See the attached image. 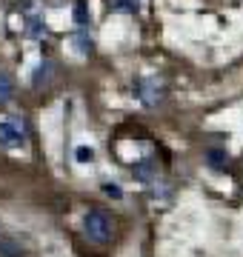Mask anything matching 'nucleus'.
<instances>
[{
	"mask_svg": "<svg viewBox=\"0 0 243 257\" xmlns=\"http://www.w3.org/2000/svg\"><path fill=\"white\" fill-rule=\"evenodd\" d=\"M83 234L92 243H109L114 234V220L106 209H89L83 214Z\"/></svg>",
	"mask_w": 243,
	"mask_h": 257,
	"instance_id": "nucleus-1",
	"label": "nucleus"
},
{
	"mask_svg": "<svg viewBox=\"0 0 243 257\" xmlns=\"http://www.w3.org/2000/svg\"><path fill=\"white\" fill-rule=\"evenodd\" d=\"M135 97L146 106V109H158L160 103L166 100V83L158 74H143L141 80L135 83Z\"/></svg>",
	"mask_w": 243,
	"mask_h": 257,
	"instance_id": "nucleus-2",
	"label": "nucleus"
},
{
	"mask_svg": "<svg viewBox=\"0 0 243 257\" xmlns=\"http://www.w3.org/2000/svg\"><path fill=\"white\" fill-rule=\"evenodd\" d=\"M26 143V128L23 120H0V146H23Z\"/></svg>",
	"mask_w": 243,
	"mask_h": 257,
	"instance_id": "nucleus-3",
	"label": "nucleus"
},
{
	"mask_svg": "<svg viewBox=\"0 0 243 257\" xmlns=\"http://www.w3.org/2000/svg\"><path fill=\"white\" fill-rule=\"evenodd\" d=\"M132 172H135V177L143 180V183L158 180V166L152 163V160H141V163H135V166H132Z\"/></svg>",
	"mask_w": 243,
	"mask_h": 257,
	"instance_id": "nucleus-4",
	"label": "nucleus"
},
{
	"mask_svg": "<svg viewBox=\"0 0 243 257\" xmlns=\"http://www.w3.org/2000/svg\"><path fill=\"white\" fill-rule=\"evenodd\" d=\"M12 94H15V80H12L9 72H3V69H0V106H3V103H9Z\"/></svg>",
	"mask_w": 243,
	"mask_h": 257,
	"instance_id": "nucleus-5",
	"label": "nucleus"
},
{
	"mask_svg": "<svg viewBox=\"0 0 243 257\" xmlns=\"http://www.w3.org/2000/svg\"><path fill=\"white\" fill-rule=\"evenodd\" d=\"M206 163L212 166V169H223V166L229 163V155H226L223 149H209V152H206Z\"/></svg>",
	"mask_w": 243,
	"mask_h": 257,
	"instance_id": "nucleus-6",
	"label": "nucleus"
},
{
	"mask_svg": "<svg viewBox=\"0 0 243 257\" xmlns=\"http://www.w3.org/2000/svg\"><path fill=\"white\" fill-rule=\"evenodd\" d=\"M0 257H23L20 243H15V240H0Z\"/></svg>",
	"mask_w": 243,
	"mask_h": 257,
	"instance_id": "nucleus-7",
	"label": "nucleus"
},
{
	"mask_svg": "<svg viewBox=\"0 0 243 257\" xmlns=\"http://www.w3.org/2000/svg\"><path fill=\"white\" fill-rule=\"evenodd\" d=\"M49 72H52V66H49L46 60H43V63L38 66L35 77H32V83H35V86H46V83H49Z\"/></svg>",
	"mask_w": 243,
	"mask_h": 257,
	"instance_id": "nucleus-8",
	"label": "nucleus"
},
{
	"mask_svg": "<svg viewBox=\"0 0 243 257\" xmlns=\"http://www.w3.org/2000/svg\"><path fill=\"white\" fill-rule=\"evenodd\" d=\"M75 160L77 163H94V149L92 146H77L75 149Z\"/></svg>",
	"mask_w": 243,
	"mask_h": 257,
	"instance_id": "nucleus-9",
	"label": "nucleus"
},
{
	"mask_svg": "<svg viewBox=\"0 0 243 257\" xmlns=\"http://www.w3.org/2000/svg\"><path fill=\"white\" fill-rule=\"evenodd\" d=\"M112 9H123V12H135L141 9V0H112Z\"/></svg>",
	"mask_w": 243,
	"mask_h": 257,
	"instance_id": "nucleus-10",
	"label": "nucleus"
},
{
	"mask_svg": "<svg viewBox=\"0 0 243 257\" xmlns=\"http://www.w3.org/2000/svg\"><path fill=\"white\" fill-rule=\"evenodd\" d=\"M75 46H77V52H80V55H89V52H92V40H89L86 35H77L75 37Z\"/></svg>",
	"mask_w": 243,
	"mask_h": 257,
	"instance_id": "nucleus-11",
	"label": "nucleus"
},
{
	"mask_svg": "<svg viewBox=\"0 0 243 257\" xmlns=\"http://www.w3.org/2000/svg\"><path fill=\"white\" fill-rule=\"evenodd\" d=\"M103 194H109L112 200H120L123 197V189L117 183H103Z\"/></svg>",
	"mask_w": 243,
	"mask_h": 257,
	"instance_id": "nucleus-12",
	"label": "nucleus"
},
{
	"mask_svg": "<svg viewBox=\"0 0 243 257\" xmlns=\"http://www.w3.org/2000/svg\"><path fill=\"white\" fill-rule=\"evenodd\" d=\"M75 20L80 23V26H83V23H89V18H86V6H83V3H77V6H75Z\"/></svg>",
	"mask_w": 243,
	"mask_h": 257,
	"instance_id": "nucleus-13",
	"label": "nucleus"
}]
</instances>
